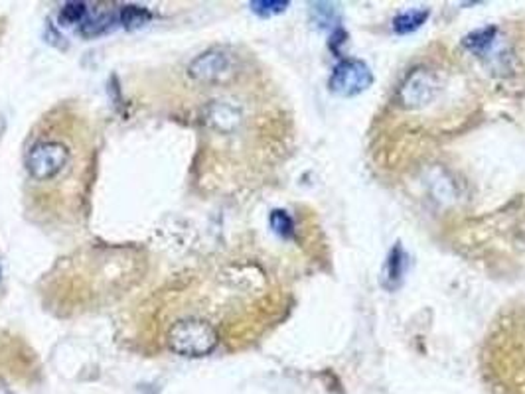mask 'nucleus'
<instances>
[{"mask_svg": "<svg viewBox=\"0 0 525 394\" xmlns=\"http://www.w3.org/2000/svg\"><path fill=\"white\" fill-rule=\"evenodd\" d=\"M156 77V107L196 134L192 183L201 191L253 183L283 158L287 117L251 53L211 45Z\"/></svg>", "mask_w": 525, "mask_h": 394, "instance_id": "nucleus-1", "label": "nucleus"}, {"mask_svg": "<svg viewBox=\"0 0 525 394\" xmlns=\"http://www.w3.org/2000/svg\"><path fill=\"white\" fill-rule=\"evenodd\" d=\"M265 274L243 261H211L170 277L133 311V337L180 357H208L247 339L267 298Z\"/></svg>", "mask_w": 525, "mask_h": 394, "instance_id": "nucleus-2", "label": "nucleus"}, {"mask_svg": "<svg viewBox=\"0 0 525 394\" xmlns=\"http://www.w3.org/2000/svg\"><path fill=\"white\" fill-rule=\"evenodd\" d=\"M103 131L83 101L62 99L36 118L22 144V207L48 235H78L94 213Z\"/></svg>", "mask_w": 525, "mask_h": 394, "instance_id": "nucleus-3", "label": "nucleus"}, {"mask_svg": "<svg viewBox=\"0 0 525 394\" xmlns=\"http://www.w3.org/2000/svg\"><path fill=\"white\" fill-rule=\"evenodd\" d=\"M442 93V81L437 71L425 66L411 69L398 87L395 103L405 111H421V109L435 103Z\"/></svg>", "mask_w": 525, "mask_h": 394, "instance_id": "nucleus-4", "label": "nucleus"}, {"mask_svg": "<svg viewBox=\"0 0 525 394\" xmlns=\"http://www.w3.org/2000/svg\"><path fill=\"white\" fill-rule=\"evenodd\" d=\"M373 76L367 63L359 60H344L334 68L330 77V89L340 97H356L372 85Z\"/></svg>", "mask_w": 525, "mask_h": 394, "instance_id": "nucleus-5", "label": "nucleus"}, {"mask_svg": "<svg viewBox=\"0 0 525 394\" xmlns=\"http://www.w3.org/2000/svg\"><path fill=\"white\" fill-rule=\"evenodd\" d=\"M496 32L497 30L494 28V26H488V28L472 32L464 38V48L470 50L472 53H476V56H482L484 52H488L492 48V44L496 40Z\"/></svg>", "mask_w": 525, "mask_h": 394, "instance_id": "nucleus-6", "label": "nucleus"}, {"mask_svg": "<svg viewBox=\"0 0 525 394\" xmlns=\"http://www.w3.org/2000/svg\"><path fill=\"white\" fill-rule=\"evenodd\" d=\"M429 18V11H407L393 20V30L398 34H411L421 28Z\"/></svg>", "mask_w": 525, "mask_h": 394, "instance_id": "nucleus-7", "label": "nucleus"}, {"mask_svg": "<svg viewBox=\"0 0 525 394\" xmlns=\"http://www.w3.org/2000/svg\"><path fill=\"white\" fill-rule=\"evenodd\" d=\"M401 272H403V256H401L399 246H395V249L390 254V259H387L385 277L398 282L401 278Z\"/></svg>", "mask_w": 525, "mask_h": 394, "instance_id": "nucleus-8", "label": "nucleus"}, {"mask_svg": "<svg viewBox=\"0 0 525 394\" xmlns=\"http://www.w3.org/2000/svg\"><path fill=\"white\" fill-rule=\"evenodd\" d=\"M4 34H6V20H4L3 16H0V42H3Z\"/></svg>", "mask_w": 525, "mask_h": 394, "instance_id": "nucleus-9", "label": "nucleus"}, {"mask_svg": "<svg viewBox=\"0 0 525 394\" xmlns=\"http://www.w3.org/2000/svg\"><path fill=\"white\" fill-rule=\"evenodd\" d=\"M0 296H3V262H0Z\"/></svg>", "mask_w": 525, "mask_h": 394, "instance_id": "nucleus-10", "label": "nucleus"}]
</instances>
